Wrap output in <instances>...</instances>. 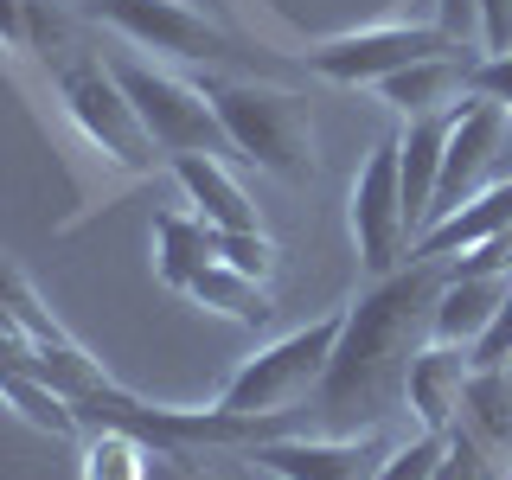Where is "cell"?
Here are the masks:
<instances>
[{
  "mask_svg": "<svg viewBox=\"0 0 512 480\" xmlns=\"http://www.w3.org/2000/svg\"><path fill=\"white\" fill-rule=\"evenodd\" d=\"M448 288V256H410L404 269L365 282L346 301V327L333 346L327 378L308 397V423L295 436H359L397 429L410 410V359L436 340V301Z\"/></svg>",
  "mask_w": 512,
  "mask_h": 480,
  "instance_id": "cell-1",
  "label": "cell"
},
{
  "mask_svg": "<svg viewBox=\"0 0 512 480\" xmlns=\"http://www.w3.org/2000/svg\"><path fill=\"white\" fill-rule=\"evenodd\" d=\"M39 64H45V77H52V96H58L64 122L77 128V141H84L96 160H109L122 180H148V173L167 167V154H160L154 135L141 128L135 103H128V90L116 84L109 58L90 45V32L71 39V45H58V52H45Z\"/></svg>",
  "mask_w": 512,
  "mask_h": 480,
  "instance_id": "cell-2",
  "label": "cell"
},
{
  "mask_svg": "<svg viewBox=\"0 0 512 480\" xmlns=\"http://www.w3.org/2000/svg\"><path fill=\"white\" fill-rule=\"evenodd\" d=\"M192 84L218 109L244 167L269 173L282 186H314L320 160H314V122H308V96L301 90L263 84V77H224V71H199Z\"/></svg>",
  "mask_w": 512,
  "mask_h": 480,
  "instance_id": "cell-3",
  "label": "cell"
},
{
  "mask_svg": "<svg viewBox=\"0 0 512 480\" xmlns=\"http://www.w3.org/2000/svg\"><path fill=\"white\" fill-rule=\"evenodd\" d=\"M340 327H346V308H327L320 320H308V327L256 346L250 359L231 372V384L218 391V410L237 416V423H256V442H269L276 423H282V410L308 404L314 384L327 378L333 346H340Z\"/></svg>",
  "mask_w": 512,
  "mask_h": 480,
  "instance_id": "cell-4",
  "label": "cell"
},
{
  "mask_svg": "<svg viewBox=\"0 0 512 480\" xmlns=\"http://www.w3.org/2000/svg\"><path fill=\"white\" fill-rule=\"evenodd\" d=\"M109 71H116V84L128 90V103H135L141 128L154 135L160 154H218V160H237L231 135H224L218 109L205 103V90L192 84V77H173L160 71L148 58H128V52H109Z\"/></svg>",
  "mask_w": 512,
  "mask_h": 480,
  "instance_id": "cell-5",
  "label": "cell"
},
{
  "mask_svg": "<svg viewBox=\"0 0 512 480\" xmlns=\"http://www.w3.org/2000/svg\"><path fill=\"white\" fill-rule=\"evenodd\" d=\"M90 20H103L109 32H122L128 45L154 58H180V64H231V71H250L256 52L237 32L212 26L205 13H192L186 0H77Z\"/></svg>",
  "mask_w": 512,
  "mask_h": 480,
  "instance_id": "cell-6",
  "label": "cell"
},
{
  "mask_svg": "<svg viewBox=\"0 0 512 480\" xmlns=\"http://www.w3.org/2000/svg\"><path fill=\"white\" fill-rule=\"evenodd\" d=\"M442 52H474L461 45L455 32H442L436 20H384V26H359V32H333L308 52V71L327 77V84H384L391 71L404 64H423V58H442Z\"/></svg>",
  "mask_w": 512,
  "mask_h": 480,
  "instance_id": "cell-7",
  "label": "cell"
},
{
  "mask_svg": "<svg viewBox=\"0 0 512 480\" xmlns=\"http://www.w3.org/2000/svg\"><path fill=\"white\" fill-rule=\"evenodd\" d=\"M346 224H352V250H359V269L365 282L391 276V269L410 263V212H404V173H397V135H384L365 167L352 173V192H346Z\"/></svg>",
  "mask_w": 512,
  "mask_h": 480,
  "instance_id": "cell-8",
  "label": "cell"
},
{
  "mask_svg": "<svg viewBox=\"0 0 512 480\" xmlns=\"http://www.w3.org/2000/svg\"><path fill=\"white\" fill-rule=\"evenodd\" d=\"M506 122H512V109L487 103V96H468V103L455 109L448 154H442V186H436V199H429V224H423V231H436V224L455 218L480 186L500 180V141H506Z\"/></svg>",
  "mask_w": 512,
  "mask_h": 480,
  "instance_id": "cell-9",
  "label": "cell"
},
{
  "mask_svg": "<svg viewBox=\"0 0 512 480\" xmlns=\"http://www.w3.org/2000/svg\"><path fill=\"white\" fill-rule=\"evenodd\" d=\"M404 442L397 429H359V436H269L250 442V461L276 480H378L391 448Z\"/></svg>",
  "mask_w": 512,
  "mask_h": 480,
  "instance_id": "cell-10",
  "label": "cell"
},
{
  "mask_svg": "<svg viewBox=\"0 0 512 480\" xmlns=\"http://www.w3.org/2000/svg\"><path fill=\"white\" fill-rule=\"evenodd\" d=\"M468 378H474V352L468 346H448V340H429L423 352L410 359V410H416V429H448L461 423V404H468Z\"/></svg>",
  "mask_w": 512,
  "mask_h": 480,
  "instance_id": "cell-11",
  "label": "cell"
},
{
  "mask_svg": "<svg viewBox=\"0 0 512 480\" xmlns=\"http://www.w3.org/2000/svg\"><path fill=\"white\" fill-rule=\"evenodd\" d=\"M480 45L474 52H442V58H423V64H404L378 84V96L397 109V116H442V109L468 103V71H474Z\"/></svg>",
  "mask_w": 512,
  "mask_h": 480,
  "instance_id": "cell-12",
  "label": "cell"
},
{
  "mask_svg": "<svg viewBox=\"0 0 512 480\" xmlns=\"http://www.w3.org/2000/svg\"><path fill=\"white\" fill-rule=\"evenodd\" d=\"M167 173L186 186L192 212L212 224V231H263V218H256V205H250V192L231 180V160H218V154H173Z\"/></svg>",
  "mask_w": 512,
  "mask_h": 480,
  "instance_id": "cell-13",
  "label": "cell"
},
{
  "mask_svg": "<svg viewBox=\"0 0 512 480\" xmlns=\"http://www.w3.org/2000/svg\"><path fill=\"white\" fill-rule=\"evenodd\" d=\"M461 109V103H455ZM455 109L442 116H410V128L397 135V173H404V212H410V231L423 237L429 224V199L442 186V154H448V128H455ZM416 250V244H410Z\"/></svg>",
  "mask_w": 512,
  "mask_h": 480,
  "instance_id": "cell-14",
  "label": "cell"
},
{
  "mask_svg": "<svg viewBox=\"0 0 512 480\" xmlns=\"http://www.w3.org/2000/svg\"><path fill=\"white\" fill-rule=\"evenodd\" d=\"M506 288H512V276H461V269L448 263V288L436 301V340L474 352L480 340H487V327L500 320Z\"/></svg>",
  "mask_w": 512,
  "mask_h": 480,
  "instance_id": "cell-15",
  "label": "cell"
},
{
  "mask_svg": "<svg viewBox=\"0 0 512 480\" xmlns=\"http://www.w3.org/2000/svg\"><path fill=\"white\" fill-rule=\"evenodd\" d=\"M180 295L199 301V308H212V314H224V320H237V327H250V333H263L269 320H276V295H269V282L231 269L224 256H212V263H205Z\"/></svg>",
  "mask_w": 512,
  "mask_h": 480,
  "instance_id": "cell-16",
  "label": "cell"
},
{
  "mask_svg": "<svg viewBox=\"0 0 512 480\" xmlns=\"http://www.w3.org/2000/svg\"><path fill=\"white\" fill-rule=\"evenodd\" d=\"M500 231H512V180L480 186L455 218H442L436 231L416 237V250H410V256H461V250L487 244V237H500Z\"/></svg>",
  "mask_w": 512,
  "mask_h": 480,
  "instance_id": "cell-17",
  "label": "cell"
},
{
  "mask_svg": "<svg viewBox=\"0 0 512 480\" xmlns=\"http://www.w3.org/2000/svg\"><path fill=\"white\" fill-rule=\"evenodd\" d=\"M461 429H468L493 461H512V378H506V365H474L468 404H461Z\"/></svg>",
  "mask_w": 512,
  "mask_h": 480,
  "instance_id": "cell-18",
  "label": "cell"
},
{
  "mask_svg": "<svg viewBox=\"0 0 512 480\" xmlns=\"http://www.w3.org/2000/svg\"><path fill=\"white\" fill-rule=\"evenodd\" d=\"M212 256H218V244H212V224L199 212H160L154 218V276L167 282L173 295H180Z\"/></svg>",
  "mask_w": 512,
  "mask_h": 480,
  "instance_id": "cell-19",
  "label": "cell"
},
{
  "mask_svg": "<svg viewBox=\"0 0 512 480\" xmlns=\"http://www.w3.org/2000/svg\"><path fill=\"white\" fill-rule=\"evenodd\" d=\"M154 448L141 436H128L116 423H96V436L84 442V480H148Z\"/></svg>",
  "mask_w": 512,
  "mask_h": 480,
  "instance_id": "cell-20",
  "label": "cell"
},
{
  "mask_svg": "<svg viewBox=\"0 0 512 480\" xmlns=\"http://www.w3.org/2000/svg\"><path fill=\"white\" fill-rule=\"evenodd\" d=\"M448 461V436H436V429H416V436H404L391 448V461L378 468V480H429Z\"/></svg>",
  "mask_w": 512,
  "mask_h": 480,
  "instance_id": "cell-21",
  "label": "cell"
},
{
  "mask_svg": "<svg viewBox=\"0 0 512 480\" xmlns=\"http://www.w3.org/2000/svg\"><path fill=\"white\" fill-rule=\"evenodd\" d=\"M212 244H218L224 263L244 269V276H256V282H269V276H276V263H282V250H276V237H269V231H212Z\"/></svg>",
  "mask_w": 512,
  "mask_h": 480,
  "instance_id": "cell-22",
  "label": "cell"
},
{
  "mask_svg": "<svg viewBox=\"0 0 512 480\" xmlns=\"http://www.w3.org/2000/svg\"><path fill=\"white\" fill-rule=\"evenodd\" d=\"M468 96H487V103L512 109V52H480L468 71Z\"/></svg>",
  "mask_w": 512,
  "mask_h": 480,
  "instance_id": "cell-23",
  "label": "cell"
},
{
  "mask_svg": "<svg viewBox=\"0 0 512 480\" xmlns=\"http://www.w3.org/2000/svg\"><path fill=\"white\" fill-rule=\"evenodd\" d=\"M480 52H512V0H480Z\"/></svg>",
  "mask_w": 512,
  "mask_h": 480,
  "instance_id": "cell-24",
  "label": "cell"
},
{
  "mask_svg": "<svg viewBox=\"0 0 512 480\" xmlns=\"http://www.w3.org/2000/svg\"><path fill=\"white\" fill-rule=\"evenodd\" d=\"M436 26L461 45H480V0H436Z\"/></svg>",
  "mask_w": 512,
  "mask_h": 480,
  "instance_id": "cell-25",
  "label": "cell"
},
{
  "mask_svg": "<svg viewBox=\"0 0 512 480\" xmlns=\"http://www.w3.org/2000/svg\"><path fill=\"white\" fill-rule=\"evenodd\" d=\"M0 45L26 52V0H0Z\"/></svg>",
  "mask_w": 512,
  "mask_h": 480,
  "instance_id": "cell-26",
  "label": "cell"
},
{
  "mask_svg": "<svg viewBox=\"0 0 512 480\" xmlns=\"http://www.w3.org/2000/svg\"><path fill=\"white\" fill-rule=\"evenodd\" d=\"M500 180H512V122H506V141H500Z\"/></svg>",
  "mask_w": 512,
  "mask_h": 480,
  "instance_id": "cell-27",
  "label": "cell"
},
{
  "mask_svg": "<svg viewBox=\"0 0 512 480\" xmlns=\"http://www.w3.org/2000/svg\"><path fill=\"white\" fill-rule=\"evenodd\" d=\"M506 378H512V352H506Z\"/></svg>",
  "mask_w": 512,
  "mask_h": 480,
  "instance_id": "cell-28",
  "label": "cell"
}]
</instances>
